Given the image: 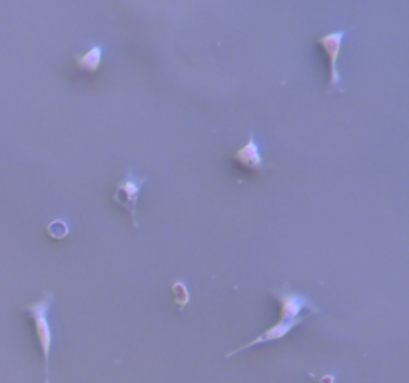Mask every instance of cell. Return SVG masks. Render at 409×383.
Returning a JSON list of instances; mask_svg holds the SVG:
<instances>
[{"instance_id":"1","label":"cell","mask_w":409,"mask_h":383,"mask_svg":"<svg viewBox=\"0 0 409 383\" xmlns=\"http://www.w3.org/2000/svg\"><path fill=\"white\" fill-rule=\"evenodd\" d=\"M54 304V294L52 292H44L40 300H36L34 304L25 306L26 314L34 321V330L39 335L40 349H42V358H44V383L51 382V349H52V328L48 321V311L51 306Z\"/></svg>"},{"instance_id":"2","label":"cell","mask_w":409,"mask_h":383,"mask_svg":"<svg viewBox=\"0 0 409 383\" xmlns=\"http://www.w3.org/2000/svg\"><path fill=\"white\" fill-rule=\"evenodd\" d=\"M146 182H148L146 176H134V174L128 170L126 176L116 184L114 196H112L114 204H118L120 208H124V210L130 214L132 228H134V230H140L136 208H138V196H140L142 186H144Z\"/></svg>"},{"instance_id":"3","label":"cell","mask_w":409,"mask_h":383,"mask_svg":"<svg viewBox=\"0 0 409 383\" xmlns=\"http://www.w3.org/2000/svg\"><path fill=\"white\" fill-rule=\"evenodd\" d=\"M345 30H333V32H328L318 39V44H320L326 56H328V68H330V86H328V92L330 90H340L342 92V76H340V70H337V62H340V54H342V44H344L345 39Z\"/></svg>"},{"instance_id":"4","label":"cell","mask_w":409,"mask_h":383,"mask_svg":"<svg viewBox=\"0 0 409 383\" xmlns=\"http://www.w3.org/2000/svg\"><path fill=\"white\" fill-rule=\"evenodd\" d=\"M271 295L278 300L280 304V321H292V319L302 318L300 311L302 309H307L311 314H318V306L307 300L306 295L297 294V292H292L288 288H281V290H271Z\"/></svg>"},{"instance_id":"5","label":"cell","mask_w":409,"mask_h":383,"mask_svg":"<svg viewBox=\"0 0 409 383\" xmlns=\"http://www.w3.org/2000/svg\"><path fill=\"white\" fill-rule=\"evenodd\" d=\"M304 321H306V318H297V319H292V321H278V323H276V325H271L269 330H266V332H262L260 335H256L252 342H248V344H243V345H240V347H236V349L228 351V354H226V358H234V356L242 354V351L250 349V347H256V345L269 344V342H278V340H281V337H286V335L292 332L294 328L302 325Z\"/></svg>"},{"instance_id":"6","label":"cell","mask_w":409,"mask_h":383,"mask_svg":"<svg viewBox=\"0 0 409 383\" xmlns=\"http://www.w3.org/2000/svg\"><path fill=\"white\" fill-rule=\"evenodd\" d=\"M234 160H236L240 166L248 168V170H256V172H262V170H264V158H262L260 146H257V142L252 132L248 134V140H246V144H243L242 148L234 152Z\"/></svg>"},{"instance_id":"7","label":"cell","mask_w":409,"mask_h":383,"mask_svg":"<svg viewBox=\"0 0 409 383\" xmlns=\"http://www.w3.org/2000/svg\"><path fill=\"white\" fill-rule=\"evenodd\" d=\"M74 62L80 70H86V72H96L100 68V62H102V46L96 44L92 46L86 52L82 54H76L74 56Z\"/></svg>"},{"instance_id":"8","label":"cell","mask_w":409,"mask_h":383,"mask_svg":"<svg viewBox=\"0 0 409 383\" xmlns=\"http://www.w3.org/2000/svg\"><path fill=\"white\" fill-rule=\"evenodd\" d=\"M170 290H172V297H174V304L178 306V309H184L190 304V292H188V285L184 281H174Z\"/></svg>"},{"instance_id":"9","label":"cell","mask_w":409,"mask_h":383,"mask_svg":"<svg viewBox=\"0 0 409 383\" xmlns=\"http://www.w3.org/2000/svg\"><path fill=\"white\" fill-rule=\"evenodd\" d=\"M46 234L54 240H62L68 236V224L65 220H52L51 224L46 226Z\"/></svg>"},{"instance_id":"10","label":"cell","mask_w":409,"mask_h":383,"mask_svg":"<svg viewBox=\"0 0 409 383\" xmlns=\"http://www.w3.org/2000/svg\"><path fill=\"white\" fill-rule=\"evenodd\" d=\"M320 383H335V377H333V375H323L320 379Z\"/></svg>"}]
</instances>
